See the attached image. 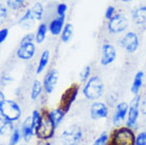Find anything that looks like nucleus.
<instances>
[{
	"instance_id": "nucleus-5",
	"label": "nucleus",
	"mask_w": 146,
	"mask_h": 145,
	"mask_svg": "<svg viewBox=\"0 0 146 145\" xmlns=\"http://www.w3.org/2000/svg\"><path fill=\"white\" fill-rule=\"evenodd\" d=\"M78 90H80L78 85L73 84L72 86H70V87L62 93V98H60V105H59V108L62 109L65 113L68 112L69 109L71 108L73 102L75 101V98H76V96H77Z\"/></svg>"
},
{
	"instance_id": "nucleus-2",
	"label": "nucleus",
	"mask_w": 146,
	"mask_h": 145,
	"mask_svg": "<svg viewBox=\"0 0 146 145\" xmlns=\"http://www.w3.org/2000/svg\"><path fill=\"white\" fill-rule=\"evenodd\" d=\"M0 113L1 116L7 121H17L21 116V109L19 105L11 100H1L0 101Z\"/></svg>"
},
{
	"instance_id": "nucleus-8",
	"label": "nucleus",
	"mask_w": 146,
	"mask_h": 145,
	"mask_svg": "<svg viewBox=\"0 0 146 145\" xmlns=\"http://www.w3.org/2000/svg\"><path fill=\"white\" fill-rule=\"evenodd\" d=\"M121 46L129 53H133L139 47V38L133 32L127 33L121 40Z\"/></svg>"
},
{
	"instance_id": "nucleus-7",
	"label": "nucleus",
	"mask_w": 146,
	"mask_h": 145,
	"mask_svg": "<svg viewBox=\"0 0 146 145\" xmlns=\"http://www.w3.org/2000/svg\"><path fill=\"white\" fill-rule=\"evenodd\" d=\"M128 27V21L124 15L117 14L108 21V30L110 33H121L125 31Z\"/></svg>"
},
{
	"instance_id": "nucleus-29",
	"label": "nucleus",
	"mask_w": 146,
	"mask_h": 145,
	"mask_svg": "<svg viewBox=\"0 0 146 145\" xmlns=\"http://www.w3.org/2000/svg\"><path fill=\"white\" fill-rule=\"evenodd\" d=\"M107 143H108V136L106 132H103L99 138L93 142L92 145H107Z\"/></svg>"
},
{
	"instance_id": "nucleus-27",
	"label": "nucleus",
	"mask_w": 146,
	"mask_h": 145,
	"mask_svg": "<svg viewBox=\"0 0 146 145\" xmlns=\"http://www.w3.org/2000/svg\"><path fill=\"white\" fill-rule=\"evenodd\" d=\"M25 3V0H7V7L12 10H19Z\"/></svg>"
},
{
	"instance_id": "nucleus-19",
	"label": "nucleus",
	"mask_w": 146,
	"mask_h": 145,
	"mask_svg": "<svg viewBox=\"0 0 146 145\" xmlns=\"http://www.w3.org/2000/svg\"><path fill=\"white\" fill-rule=\"evenodd\" d=\"M65 114H66V113L64 112L60 108L53 109V110H51V111L49 112V116H50L51 121L53 122V124L55 125V127H57L59 124H60V122L62 121Z\"/></svg>"
},
{
	"instance_id": "nucleus-4",
	"label": "nucleus",
	"mask_w": 146,
	"mask_h": 145,
	"mask_svg": "<svg viewBox=\"0 0 146 145\" xmlns=\"http://www.w3.org/2000/svg\"><path fill=\"white\" fill-rule=\"evenodd\" d=\"M55 128L56 127H55V125L50 119L49 113H46L42 116L40 125L36 128L35 134L37 136V138H39L40 140H48V139H51L53 137Z\"/></svg>"
},
{
	"instance_id": "nucleus-30",
	"label": "nucleus",
	"mask_w": 146,
	"mask_h": 145,
	"mask_svg": "<svg viewBox=\"0 0 146 145\" xmlns=\"http://www.w3.org/2000/svg\"><path fill=\"white\" fill-rule=\"evenodd\" d=\"M135 145H146V131L140 132L135 137Z\"/></svg>"
},
{
	"instance_id": "nucleus-28",
	"label": "nucleus",
	"mask_w": 146,
	"mask_h": 145,
	"mask_svg": "<svg viewBox=\"0 0 146 145\" xmlns=\"http://www.w3.org/2000/svg\"><path fill=\"white\" fill-rule=\"evenodd\" d=\"M32 120H33V125L35 127V130H36V128L40 125L41 123V120H42V116L39 113V111H37V110H34L33 113H32Z\"/></svg>"
},
{
	"instance_id": "nucleus-31",
	"label": "nucleus",
	"mask_w": 146,
	"mask_h": 145,
	"mask_svg": "<svg viewBox=\"0 0 146 145\" xmlns=\"http://www.w3.org/2000/svg\"><path fill=\"white\" fill-rule=\"evenodd\" d=\"M34 39H36V36H34L32 33H30V34H27L26 36H25L21 39L20 46H23V45H28V44H32Z\"/></svg>"
},
{
	"instance_id": "nucleus-22",
	"label": "nucleus",
	"mask_w": 146,
	"mask_h": 145,
	"mask_svg": "<svg viewBox=\"0 0 146 145\" xmlns=\"http://www.w3.org/2000/svg\"><path fill=\"white\" fill-rule=\"evenodd\" d=\"M47 31H48V27L46 23H41V25L38 27L36 33V41L37 44H41L44 43V40L46 39V35H47Z\"/></svg>"
},
{
	"instance_id": "nucleus-14",
	"label": "nucleus",
	"mask_w": 146,
	"mask_h": 145,
	"mask_svg": "<svg viewBox=\"0 0 146 145\" xmlns=\"http://www.w3.org/2000/svg\"><path fill=\"white\" fill-rule=\"evenodd\" d=\"M35 132V127L33 125V120H32V116H28L26 119V121L22 124L21 128V134L22 138L26 142H29L32 138V136Z\"/></svg>"
},
{
	"instance_id": "nucleus-9",
	"label": "nucleus",
	"mask_w": 146,
	"mask_h": 145,
	"mask_svg": "<svg viewBox=\"0 0 146 145\" xmlns=\"http://www.w3.org/2000/svg\"><path fill=\"white\" fill-rule=\"evenodd\" d=\"M139 102H140V95H135V98L132 100L129 110H128V119H127V127L135 126L137 121H138V116H139Z\"/></svg>"
},
{
	"instance_id": "nucleus-1",
	"label": "nucleus",
	"mask_w": 146,
	"mask_h": 145,
	"mask_svg": "<svg viewBox=\"0 0 146 145\" xmlns=\"http://www.w3.org/2000/svg\"><path fill=\"white\" fill-rule=\"evenodd\" d=\"M107 145H135V137L129 127H121L113 131Z\"/></svg>"
},
{
	"instance_id": "nucleus-26",
	"label": "nucleus",
	"mask_w": 146,
	"mask_h": 145,
	"mask_svg": "<svg viewBox=\"0 0 146 145\" xmlns=\"http://www.w3.org/2000/svg\"><path fill=\"white\" fill-rule=\"evenodd\" d=\"M22 134H20V130L17 129V128H15L13 132H12V136H11V139H10V143L9 145H16L18 144V142L20 141V138H21Z\"/></svg>"
},
{
	"instance_id": "nucleus-21",
	"label": "nucleus",
	"mask_w": 146,
	"mask_h": 145,
	"mask_svg": "<svg viewBox=\"0 0 146 145\" xmlns=\"http://www.w3.org/2000/svg\"><path fill=\"white\" fill-rule=\"evenodd\" d=\"M49 58H50V52H49V50L44 51L41 56H40L39 64H38V67H37V70H36L37 74H40V73L46 69L48 63H49Z\"/></svg>"
},
{
	"instance_id": "nucleus-13",
	"label": "nucleus",
	"mask_w": 146,
	"mask_h": 145,
	"mask_svg": "<svg viewBox=\"0 0 146 145\" xmlns=\"http://www.w3.org/2000/svg\"><path fill=\"white\" fill-rule=\"evenodd\" d=\"M90 116L93 120H100L108 116V108L104 103H93L90 107Z\"/></svg>"
},
{
	"instance_id": "nucleus-38",
	"label": "nucleus",
	"mask_w": 146,
	"mask_h": 145,
	"mask_svg": "<svg viewBox=\"0 0 146 145\" xmlns=\"http://www.w3.org/2000/svg\"><path fill=\"white\" fill-rule=\"evenodd\" d=\"M37 145H50V143L47 142L46 140H40V141L37 143Z\"/></svg>"
},
{
	"instance_id": "nucleus-3",
	"label": "nucleus",
	"mask_w": 146,
	"mask_h": 145,
	"mask_svg": "<svg viewBox=\"0 0 146 145\" xmlns=\"http://www.w3.org/2000/svg\"><path fill=\"white\" fill-rule=\"evenodd\" d=\"M104 91V85L99 76H92L85 85L83 93L88 100H96L102 96Z\"/></svg>"
},
{
	"instance_id": "nucleus-25",
	"label": "nucleus",
	"mask_w": 146,
	"mask_h": 145,
	"mask_svg": "<svg viewBox=\"0 0 146 145\" xmlns=\"http://www.w3.org/2000/svg\"><path fill=\"white\" fill-rule=\"evenodd\" d=\"M31 11H32V14H33L34 18L36 19V20H40L41 19L42 13H44V7H42V5L39 2L34 4V7L31 9Z\"/></svg>"
},
{
	"instance_id": "nucleus-23",
	"label": "nucleus",
	"mask_w": 146,
	"mask_h": 145,
	"mask_svg": "<svg viewBox=\"0 0 146 145\" xmlns=\"http://www.w3.org/2000/svg\"><path fill=\"white\" fill-rule=\"evenodd\" d=\"M73 35V27L72 25L70 23H67L64 29H62V43H68L71 38H72Z\"/></svg>"
},
{
	"instance_id": "nucleus-17",
	"label": "nucleus",
	"mask_w": 146,
	"mask_h": 145,
	"mask_svg": "<svg viewBox=\"0 0 146 145\" xmlns=\"http://www.w3.org/2000/svg\"><path fill=\"white\" fill-rule=\"evenodd\" d=\"M132 20L137 25L146 23V7H141L135 9L132 13Z\"/></svg>"
},
{
	"instance_id": "nucleus-15",
	"label": "nucleus",
	"mask_w": 146,
	"mask_h": 145,
	"mask_svg": "<svg viewBox=\"0 0 146 145\" xmlns=\"http://www.w3.org/2000/svg\"><path fill=\"white\" fill-rule=\"evenodd\" d=\"M34 53H35V46L33 44H28L20 46L17 51V56L21 59H30L33 57Z\"/></svg>"
},
{
	"instance_id": "nucleus-18",
	"label": "nucleus",
	"mask_w": 146,
	"mask_h": 145,
	"mask_svg": "<svg viewBox=\"0 0 146 145\" xmlns=\"http://www.w3.org/2000/svg\"><path fill=\"white\" fill-rule=\"evenodd\" d=\"M36 19L34 18L33 14H32V11L31 10H28V11L25 13V15L21 17V19L19 20V25H21L23 29H29L33 25L34 21Z\"/></svg>"
},
{
	"instance_id": "nucleus-24",
	"label": "nucleus",
	"mask_w": 146,
	"mask_h": 145,
	"mask_svg": "<svg viewBox=\"0 0 146 145\" xmlns=\"http://www.w3.org/2000/svg\"><path fill=\"white\" fill-rule=\"evenodd\" d=\"M41 89H42V86H41V83L39 80H34L33 83V87H32V91H31V98L32 100H36L39 94L41 93Z\"/></svg>"
},
{
	"instance_id": "nucleus-39",
	"label": "nucleus",
	"mask_w": 146,
	"mask_h": 145,
	"mask_svg": "<svg viewBox=\"0 0 146 145\" xmlns=\"http://www.w3.org/2000/svg\"><path fill=\"white\" fill-rule=\"evenodd\" d=\"M122 1H124V2H130L132 0H122Z\"/></svg>"
},
{
	"instance_id": "nucleus-36",
	"label": "nucleus",
	"mask_w": 146,
	"mask_h": 145,
	"mask_svg": "<svg viewBox=\"0 0 146 145\" xmlns=\"http://www.w3.org/2000/svg\"><path fill=\"white\" fill-rule=\"evenodd\" d=\"M0 12H1V18H2V19L7 18V9H5V7H0Z\"/></svg>"
},
{
	"instance_id": "nucleus-34",
	"label": "nucleus",
	"mask_w": 146,
	"mask_h": 145,
	"mask_svg": "<svg viewBox=\"0 0 146 145\" xmlns=\"http://www.w3.org/2000/svg\"><path fill=\"white\" fill-rule=\"evenodd\" d=\"M7 35H9V30L7 29H2L0 31V43H1V44L7 39Z\"/></svg>"
},
{
	"instance_id": "nucleus-16",
	"label": "nucleus",
	"mask_w": 146,
	"mask_h": 145,
	"mask_svg": "<svg viewBox=\"0 0 146 145\" xmlns=\"http://www.w3.org/2000/svg\"><path fill=\"white\" fill-rule=\"evenodd\" d=\"M64 22H65V16H59L57 18H55L53 21L50 23L49 25V30H50V32H51L52 35H58L60 34L62 30V25H64Z\"/></svg>"
},
{
	"instance_id": "nucleus-32",
	"label": "nucleus",
	"mask_w": 146,
	"mask_h": 145,
	"mask_svg": "<svg viewBox=\"0 0 146 145\" xmlns=\"http://www.w3.org/2000/svg\"><path fill=\"white\" fill-rule=\"evenodd\" d=\"M89 75H90V67H89V66H86L84 69L82 70V72L80 73V80H82V82L87 80L88 77H89Z\"/></svg>"
},
{
	"instance_id": "nucleus-35",
	"label": "nucleus",
	"mask_w": 146,
	"mask_h": 145,
	"mask_svg": "<svg viewBox=\"0 0 146 145\" xmlns=\"http://www.w3.org/2000/svg\"><path fill=\"white\" fill-rule=\"evenodd\" d=\"M113 14H114V7H107L106 13H105V17L109 20L111 17H113Z\"/></svg>"
},
{
	"instance_id": "nucleus-20",
	"label": "nucleus",
	"mask_w": 146,
	"mask_h": 145,
	"mask_svg": "<svg viewBox=\"0 0 146 145\" xmlns=\"http://www.w3.org/2000/svg\"><path fill=\"white\" fill-rule=\"evenodd\" d=\"M143 76H144V73L142 71H140L135 74V78H133V83H132V86H131V92L133 94H138L140 91V88L142 86V83H143Z\"/></svg>"
},
{
	"instance_id": "nucleus-33",
	"label": "nucleus",
	"mask_w": 146,
	"mask_h": 145,
	"mask_svg": "<svg viewBox=\"0 0 146 145\" xmlns=\"http://www.w3.org/2000/svg\"><path fill=\"white\" fill-rule=\"evenodd\" d=\"M66 12H67V4L60 3L57 5V14L59 16H65Z\"/></svg>"
},
{
	"instance_id": "nucleus-37",
	"label": "nucleus",
	"mask_w": 146,
	"mask_h": 145,
	"mask_svg": "<svg viewBox=\"0 0 146 145\" xmlns=\"http://www.w3.org/2000/svg\"><path fill=\"white\" fill-rule=\"evenodd\" d=\"M141 110H142V112L146 116V98L141 103Z\"/></svg>"
},
{
	"instance_id": "nucleus-11",
	"label": "nucleus",
	"mask_w": 146,
	"mask_h": 145,
	"mask_svg": "<svg viewBox=\"0 0 146 145\" xmlns=\"http://www.w3.org/2000/svg\"><path fill=\"white\" fill-rule=\"evenodd\" d=\"M115 57H117V51H115V48L110 44L103 45L101 64H102L103 66L110 65V64L115 59Z\"/></svg>"
},
{
	"instance_id": "nucleus-10",
	"label": "nucleus",
	"mask_w": 146,
	"mask_h": 145,
	"mask_svg": "<svg viewBox=\"0 0 146 145\" xmlns=\"http://www.w3.org/2000/svg\"><path fill=\"white\" fill-rule=\"evenodd\" d=\"M128 110H129V106H128V104L126 102H121V103H119L112 118L113 125L120 126L121 124H122V122L125 120L126 116H127Z\"/></svg>"
},
{
	"instance_id": "nucleus-6",
	"label": "nucleus",
	"mask_w": 146,
	"mask_h": 145,
	"mask_svg": "<svg viewBox=\"0 0 146 145\" xmlns=\"http://www.w3.org/2000/svg\"><path fill=\"white\" fill-rule=\"evenodd\" d=\"M62 140L66 145H77L82 140V130L76 125H71L62 134Z\"/></svg>"
},
{
	"instance_id": "nucleus-12",
	"label": "nucleus",
	"mask_w": 146,
	"mask_h": 145,
	"mask_svg": "<svg viewBox=\"0 0 146 145\" xmlns=\"http://www.w3.org/2000/svg\"><path fill=\"white\" fill-rule=\"evenodd\" d=\"M58 80V71L57 70H50L44 77V88L47 93H52L55 89V86Z\"/></svg>"
},
{
	"instance_id": "nucleus-40",
	"label": "nucleus",
	"mask_w": 146,
	"mask_h": 145,
	"mask_svg": "<svg viewBox=\"0 0 146 145\" xmlns=\"http://www.w3.org/2000/svg\"><path fill=\"white\" fill-rule=\"evenodd\" d=\"M23 145H26V144H23Z\"/></svg>"
}]
</instances>
